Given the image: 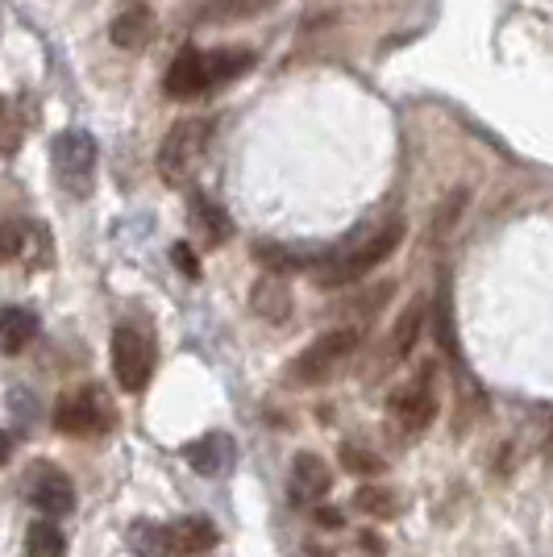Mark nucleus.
I'll use <instances>...</instances> for the list:
<instances>
[{
    "instance_id": "f257e3e1",
    "label": "nucleus",
    "mask_w": 553,
    "mask_h": 557,
    "mask_svg": "<svg viewBox=\"0 0 553 557\" xmlns=\"http://www.w3.org/2000/svg\"><path fill=\"white\" fill-rule=\"evenodd\" d=\"M400 242H404V221H388L374 233H362L358 242L337 246L333 255L324 258L321 271H317V283L321 287H349L354 278L370 275L379 262H388L400 250Z\"/></svg>"
},
{
    "instance_id": "f03ea898",
    "label": "nucleus",
    "mask_w": 553,
    "mask_h": 557,
    "mask_svg": "<svg viewBox=\"0 0 553 557\" xmlns=\"http://www.w3.org/2000/svg\"><path fill=\"white\" fill-rule=\"evenodd\" d=\"M50 159H54V180H59V187H63L67 196L84 200V196L93 191V180H96L93 134H84V129L59 134V138H54V150H50Z\"/></svg>"
},
{
    "instance_id": "7ed1b4c3",
    "label": "nucleus",
    "mask_w": 553,
    "mask_h": 557,
    "mask_svg": "<svg viewBox=\"0 0 553 557\" xmlns=\"http://www.w3.org/2000/svg\"><path fill=\"white\" fill-rule=\"evenodd\" d=\"M205 146H208V121H180V125H171V134L162 138V150H159L162 180L175 187L187 184L192 171L205 159Z\"/></svg>"
},
{
    "instance_id": "20e7f679",
    "label": "nucleus",
    "mask_w": 553,
    "mask_h": 557,
    "mask_svg": "<svg viewBox=\"0 0 553 557\" xmlns=\"http://www.w3.org/2000/svg\"><path fill=\"white\" fill-rule=\"evenodd\" d=\"M358 342H362V333L354 325L329 329V333H321V337L292 362V379H296V383H321V379H329V374L337 371L349 354L358 349Z\"/></svg>"
},
{
    "instance_id": "39448f33",
    "label": "nucleus",
    "mask_w": 553,
    "mask_h": 557,
    "mask_svg": "<svg viewBox=\"0 0 553 557\" xmlns=\"http://www.w3.org/2000/svg\"><path fill=\"white\" fill-rule=\"evenodd\" d=\"M113 374L121 392H146L155 374V346L138 329H116L113 333Z\"/></svg>"
},
{
    "instance_id": "423d86ee",
    "label": "nucleus",
    "mask_w": 553,
    "mask_h": 557,
    "mask_svg": "<svg viewBox=\"0 0 553 557\" xmlns=\"http://www.w3.org/2000/svg\"><path fill=\"white\" fill-rule=\"evenodd\" d=\"M109 424V408H105V395L96 387H79L59 399L54 408V429L67 433V437H93Z\"/></svg>"
},
{
    "instance_id": "0eeeda50",
    "label": "nucleus",
    "mask_w": 553,
    "mask_h": 557,
    "mask_svg": "<svg viewBox=\"0 0 553 557\" xmlns=\"http://www.w3.org/2000/svg\"><path fill=\"white\" fill-rule=\"evenodd\" d=\"M25 499L42 511L47 520H59V516L75 511V487H71V479L59 466H47V462H38L29 470V479H25Z\"/></svg>"
},
{
    "instance_id": "6e6552de",
    "label": "nucleus",
    "mask_w": 553,
    "mask_h": 557,
    "mask_svg": "<svg viewBox=\"0 0 553 557\" xmlns=\"http://www.w3.org/2000/svg\"><path fill=\"white\" fill-rule=\"evenodd\" d=\"M392 412L404 433H425L433 417H438V387H433V371L416 374L408 387L392 395Z\"/></svg>"
},
{
    "instance_id": "1a4fd4ad",
    "label": "nucleus",
    "mask_w": 553,
    "mask_h": 557,
    "mask_svg": "<svg viewBox=\"0 0 553 557\" xmlns=\"http://www.w3.org/2000/svg\"><path fill=\"white\" fill-rule=\"evenodd\" d=\"M162 88L171 100H196V96L212 92V79H208V54L196 47H187L175 54V63L167 67Z\"/></svg>"
},
{
    "instance_id": "9d476101",
    "label": "nucleus",
    "mask_w": 553,
    "mask_h": 557,
    "mask_svg": "<svg viewBox=\"0 0 553 557\" xmlns=\"http://www.w3.org/2000/svg\"><path fill=\"white\" fill-rule=\"evenodd\" d=\"M287 491H292L296 504H321L324 495L333 491V470L317 454H296L292 474H287Z\"/></svg>"
},
{
    "instance_id": "9b49d317",
    "label": "nucleus",
    "mask_w": 553,
    "mask_h": 557,
    "mask_svg": "<svg viewBox=\"0 0 553 557\" xmlns=\"http://www.w3.org/2000/svg\"><path fill=\"white\" fill-rule=\"evenodd\" d=\"M271 9H279V0H200L192 9V25H237L267 17Z\"/></svg>"
},
{
    "instance_id": "f8f14e48",
    "label": "nucleus",
    "mask_w": 553,
    "mask_h": 557,
    "mask_svg": "<svg viewBox=\"0 0 553 557\" xmlns=\"http://www.w3.org/2000/svg\"><path fill=\"white\" fill-rule=\"evenodd\" d=\"M167 533V557H187V554H208L217 545V524L205 516H184V520H171L162 524Z\"/></svg>"
},
{
    "instance_id": "ddd939ff",
    "label": "nucleus",
    "mask_w": 553,
    "mask_h": 557,
    "mask_svg": "<svg viewBox=\"0 0 553 557\" xmlns=\"http://www.w3.org/2000/svg\"><path fill=\"white\" fill-rule=\"evenodd\" d=\"M184 458L196 466V474H205V479H217V474H225L237 458V449L225 433H205L200 442L184 445Z\"/></svg>"
},
{
    "instance_id": "4468645a",
    "label": "nucleus",
    "mask_w": 553,
    "mask_h": 557,
    "mask_svg": "<svg viewBox=\"0 0 553 557\" xmlns=\"http://www.w3.org/2000/svg\"><path fill=\"white\" fill-rule=\"evenodd\" d=\"M187 216H192L196 233L205 237V246H221V242H230L233 237L230 212L221 209L217 200H208L205 191H192V196H187Z\"/></svg>"
},
{
    "instance_id": "2eb2a0df",
    "label": "nucleus",
    "mask_w": 553,
    "mask_h": 557,
    "mask_svg": "<svg viewBox=\"0 0 553 557\" xmlns=\"http://www.w3.org/2000/svg\"><path fill=\"white\" fill-rule=\"evenodd\" d=\"M109 38H113V47L121 50H142L150 38H155V13H150V4H130V9H121L109 25Z\"/></svg>"
},
{
    "instance_id": "dca6fc26",
    "label": "nucleus",
    "mask_w": 553,
    "mask_h": 557,
    "mask_svg": "<svg viewBox=\"0 0 553 557\" xmlns=\"http://www.w3.org/2000/svg\"><path fill=\"white\" fill-rule=\"evenodd\" d=\"M250 308L262 317V321L283 325V321L292 317V292H287V283H283L279 275L258 278V283L250 287Z\"/></svg>"
},
{
    "instance_id": "f3484780",
    "label": "nucleus",
    "mask_w": 553,
    "mask_h": 557,
    "mask_svg": "<svg viewBox=\"0 0 553 557\" xmlns=\"http://www.w3.org/2000/svg\"><path fill=\"white\" fill-rule=\"evenodd\" d=\"M205 54H208V79H212V88H225V84L242 79L254 67V54L246 47H221V50H205Z\"/></svg>"
},
{
    "instance_id": "a211bd4d",
    "label": "nucleus",
    "mask_w": 553,
    "mask_h": 557,
    "mask_svg": "<svg viewBox=\"0 0 553 557\" xmlns=\"http://www.w3.org/2000/svg\"><path fill=\"white\" fill-rule=\"evenodd\" d=\"M38 333V317L29 308H4L0 312V346L9 354H22Z\"/></svg>"
},
{
    "instance_id": "6ab92c4d",
    "label": "nucleus",
    "mask_w": 553,
    "mask_h": 557,
    "mask_svg": "<svg viewBox=\"0 0 553 557\" xmlns=\"http://www.w3.org/2000/svg\"><path fill=\"white\" fill-rule=\"evenodd\" d=\"M25 554L29 557H63L67 554V536L59 533L54 520H34L25 533Z\"/></svg>"
},
{
    "instance_id": "aec40b11",
    "label": "nucleus",
    "mask_w": 553,
    "mask_h": 557,
    "mask_svg": "<svg viewBox=\"0 0 553 557\" xmlns=\"http://www.w3.org/2000/svg\"><path fill=\"white\" fill-rule=\"evenodd\" d=\"M420 329H425V304L404 308V317H400L395 329H392V354L395 358H408V354H413V346L420 342Z\"/></svg>"
},
{
    "instance_id": "412c9836",
    "label": "nucleus",
    "mask_w": 553,
    "mask_h": 557,
    "mask_svg": "<svg viewBox=\"0 0 553 557\" xmlns=\"http://www.w3.org/2000/svg\"><path fill=\"white\" fill-rule=\"evenodd\" d=\"M130 545H134V554L138 557H167V533H162V524H134L130 529Z\"/></svg>"
},
{
    "instance_id": "4be33fe9",
    "label": "nucleus",
    "mask_w": 553,
    "mask_h": 557,
    "mask_svg": "<svg viewBox=\"0 0 553 557\" xmlns=\"http://www.w3.org/2000/svg\"><path fill=\"white\" fill-rule=\"evenodd\" d=\"M22 146V116L9 96H0V154H17Z\"/></svg>"
},
{
    "instance_id": "5701e85b",
    "label": "nucleus",
    "mask_w": 553,
    "mask_h": 557,
    "mask_svg": "<svg viewBox=\"0 0 553 557\" xmlns=\"http://www.w3.org/2000/svg\"><path fill=\"white\" fill-rule=\"evenodd\" d=\"M254 255H258V262H262L271 275H283V271H296V267H300V258L292 255V250H283V246H271V242L254 246Z\"/></svg>"
},
{
    "instance_id": "b1692460",
    "label": "nucleus",
    "mask_w": 553,
    "mask_h": 557,
    "mask_svg": "<svg viewBox=\"0 0 553 557\" xmlns=\"http://www.w3.org/2000/svg\"><path fill=\"white\" fill-rule=\"evenodd\" d=\"M342 462H346V470H354V474H379V470H383V458L362 449V445H342Z\"/></svg>"
},
{
    "instance_id": "393cba45",
    "label": "nucleus",
    "mask_w": 553,
    "mask_h": 557,
    "mask_svg": "<svg viewBox=\"0 0 553 557\" xmlns=\"http://www.w3.org/2000/svg\"><path fill=\"white\" fill-rule=\"evenodd\" d=\"M25 242H29V230H25L22 221H4L0 225V255L4 258H22Z\"/></svg>"
},
{
    "instance_id": "a878e982",
    "label": "nucleus",
    "mask_w": 553,
    "mask_h": 557,
    "mask_svg": "<svg viewBox=\"0 0 553 557\" xmlns=\"http://www.w3.org/2000/svg\"><path fill=\"white\" fill-rule=\"evenodd\" d=\"M354 504H358V511H370V516H392L395 495H392V491H379V487H362Z\"/></svg>"
},
{
    "instance_id": "bb28decb",
    "label": "nucleus",
    "mask_w": 553,
    "mask_h": 557,
    "mask_svg": "<svg viewBox=\"0 0 553 557\" xmlns=\"http://www.w3.org/2000/svg\"><path fill=\"white\" fill-rule=\"evenodd\" d=\"M462 205H466V191H454V196L445 200V209L438 212V221H433V233H445V230H450V221H458Z\"/></svg>"
},
{
    "instance_id": "cd10ccee",
    "label": "nucleus",
    "mask_w": 553,
    "mask_h": 557,
    "mask_svg": "<svg viewBox=\"0 0 553 557\" xmlns=\"http://www.w3.org/2000/svg\"><path fill=\"white\" fill-rule=\"evenodd\" d=\"M171 258H175V267H180V271H184L187 278H196V275H200V267H196V255L187 250L184 242H180V246H171Z\"/></svg>"
},
{
    "instance_id": "c85d7f7f",
    "label": "nucleus",
    "mask_w": 553,
    "mask_h": 557,
    "mask_svg": "<svg viewBox=\"0 0 553 557\" xmlns=\"http://www.w3.org/2000/svg\"><path fill=\"white\" fill-rule=\"evenodd\" d=\"M317 520L329 524V529H342V511L337 508H317Z\"/></svg>"
},
{
    "instance_id": "c756f323",
    "label": "nucleus",
    "mask_w": 553,
    "mask_h": 557,
    "mask_svg": "<svg viewBox=\"0 0 553 557\" xmlns=\"http://www.w3.org/2000/svg\"><path fill=\"white\" fill-rule=\"evenodd\" d=\"M9 454H13V437H9V433H0V466L9 462Z\"/></svg>"
},
{
    "instance_id": "7c9ffc66",
    "label": "nucleus",
    "mask_w": 553,
    "mask_h": 557,
    "mask_svg": "<svg viewBox=\"0 0 553 557\" xmlns=\"http://www.w3.org/2000/svg\"><path fill=\"white\" fill-rule=\"evenodd\" d=\"M545 462L553 466V433H550V445H545Z\"/></svg>"
}]
</instances>
